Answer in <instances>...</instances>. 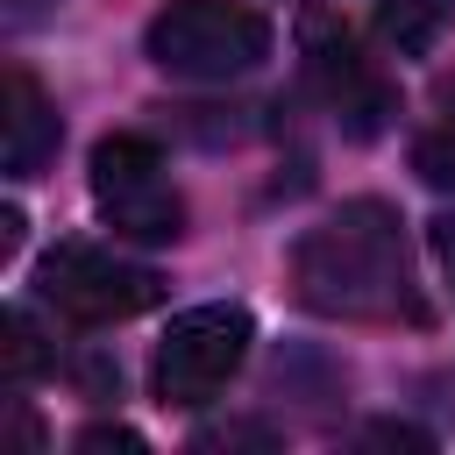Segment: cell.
I'll use <instances>...</instances> for the list:
<instances>
[{"label": "cell", "instance_id": "6da1fadb", "mask_svg": "<svg viewBox=\"0 0 455 455\" xmlns=\"http://www.w3.org/2000/svg\"><path fill=\"white\" fill-rule=\"evenodd\" d=\"M284 284L306 313L320 320H355V327H419L427 299L412 284V256H405V228L384 199H348L327 220H313L291 256H284Z\"/></svg>", "mask_w": 455, "mask_h": 455}, {"label": "cell", "instance_id": "7a4b0ae2", "mask_svg": "<svg viewBox=\"0 0 455 455\" xmlns=\"http://www.w3.org/2000/svg\"><path fill=\"white\" fill-rule=\"evenodd\" d=\"M149 64L171 71V78H192V85H228V78H249L263 57H270V21L249 7V0H171L149 36H142Z\"/></svg>", "mask_w": 455, "mask_h": 455}, {"label": "cell", "instance_id": "3957f363", "mask_svg": "<svg viewBox=\"0 0 455 455\" xmlns=\"http://www.w3.org/2000/svg\"><path fill=\"white\" fill-rule=\"evenodd\" d=\"M299 57H306L313 100L341 121V135H355V142L384 135V121L398 114V85H391L384 64L355 43L348 21H334L327 7H306V21H299Z\"/></svg>", "mask_w": 455, "mask_h": 455}, {"label": "cell", "instance_id": "277c9868", "mask_svg": "<svg viewBox=\"0 0 455 455\" xmlns=\"http://www.w3.org/2000/svg\"><path fill=\"white\" fill-rule=\"evenodd\" d=\"M36 299L50 313H64L71 327H121L135 313H149L164 299V277L149 263H128L114 249H92V242H57L43 263H36Z\"/></svg>", "mask_w": 455, "mask_h": 455}, {"label": "cell", "instance_id": "5b68a950", "mask_svg": "<svg viewBox=\"0 0 455 455\" xmlns=\"http://www.w3.org/2000/svg\"><path fill=\"white\" fill-rule=\"evenodd\" d=\"M256 320L249 306H192L164 327L156 355H149V391L156 405H206L228 391V377L249 363Z\"/></svg>", "mask_w": 455, "mask_h": 455}, {"label": "cell", "instance_id": "8992f818", "mask_svg": "<svg viewBox=\"0 0 455 455\" xmlns=\"http://www.w3.org/2000/svg\"><path fill=\"white\" fill-rule=\"evenodd\" d=\"M92 206L121 242H178L185 235V199L149 135H107L92 149Z\"/></svg>", "mask_w": 455, "mask_h": 455}, {"label": "cell", "instance_id": "52a82bcc", "mask_svg": "<svg viewBox=\"0 0 455 455\" xmlns=\"http://www.w3.org/2000/svg\"><path fill=\"white\" fill-rule=\"evenodd\" d=\"M57 142H64V121H57L50 92L21 64H7V85H0V164H7V178H36L57 156Z\"/></svg>", "mask_w": 455, "mask_h": 455}, {"label": "cell", "instance_id": "ba28073f", "mask_svg": "<svg viewBox=\"0 0 455 455\" xmlns=\"http://www.w3.org/2000/svg\"><path fill=\"white\" fill-rule=\"evenodd\" d=\"M455 21V0H377V43L398 57H427Z\"/></svg>", "mask_w": 455, "mask_h": 455}, {"label": "cell", "instance_id": "9c48e42d", "mask_svg": "<svg viewBox=\"0 0 455 455\" xmlns=\"http://www.w3.org/2000/svg\"><path fill=\"white\" fill-rule=\"evenodd\" d=\"M50 363H57V348L43 341L36 313H28V306H7V313H0V377L21 391V384H36Z\"/></svg>", "mask_w": 455, "mask_h": 455}, {"label": "cell", "instance_id": "30bf717a", "mask_svg": "<svg viewBox=\"0 0 455 455\" xmlns=\"http://www.w3.org/2000/svg\"><path fill=\"white\" fill-rule=\"evenodd\" d=\"M412 171H419L434 192H455V121H441V128H427V135L412 142Z\"/></svg>", "mask_w": 455, "mask_h": 455}, {"label": "cell", "instance_id": "8fae6325", "mask_svg": "<svg viewBox=\"0 0 455 455\" xmlns=\"http://www.w3.org/2000/svg\"><path fill=\"white\" fill-rule=\"evenodd\" d=\"M427 242H434V263H441V277L455 284V213H441V220L427 228Z\"/></svg>", "mask_w": 455, "mask_h": 455}, {"label": "cell", "instance_id": "7c38bea8", "mask_svg": "<svg viewBox=\"0 0 455 455\" xmlns=\"http://www.w3.org/2000/svg\"><path fill=\"white\" fill-rule=\"evenodd\" d=\"M78 448H142V434H128V427H85Z\"/></svg>", "mask_w": 455, "mask_h": 455}, {"label": "cell", "instance_id": "4fadbf2b", "mask_svg": "<svg viewBox=\"0 0 455 455\" xmlns=\"http://www.w3.org/2000/svg\"><path fill=\"white\" fill-rule=\"evenodd\" d=\"M14 249H21V213L7 206V213H0V256H14Z\"/></svg>", "mask_w": 455, "mask_h": 455}, {"label": "cell", "instance_id": "5bb4252c", "mask_svg": "<svg viewBox=\"0 0 455 455\" xmlns=\"http://www.w3.org/2000/svg\"><path fill=\"white\" fill-rule=\"evenodd\" d=\"M43 7H50V0H7V21H14V28H21V21H36V14H43Z\"/></svg>", "mask_w": 455, "mask_h": 455}]
</instances>
